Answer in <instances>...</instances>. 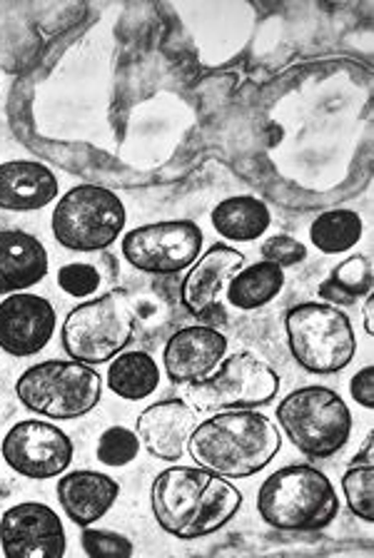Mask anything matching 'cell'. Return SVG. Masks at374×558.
<instances>
[{
  "instance_id": "cell-5",
  "label": "cell",
  "mask_w": 374,
  "mask_h": 558,
  "mask_svg": "<svg viewBox=\"0 0 374 558\" xmlns=\"http://www.w3.org/2000/svg\"><path fill=\"white\" fill-rule=\"evenodd\" d=\"M15 395L31 412L48 418H81L102 399V379L83 362H40L21 374Z\"/></svg>"
},
{
  "instance_id": "cell-11",
  "label": "cell",
  "mask_w": 374,
  "mask_h": 558,
  "mask_svg": "<svg viewBox=\"0 0 374 558\" xmlns=\"http://www.w3.org/2000/svg\"><path fill=\"white\" fill-rule=\"evenodd\" d=\"M3 459L13 471L28 478L60 476L73 461V441L48 422L28 418L15 424L3 439Z\"/></svg>"
},
{
  "instance_id": "cell-19",
  "label": "cell",
  "mask_w": 374,
  "mask_h": 558,
  "mask_svg": "<svg viewBox=\"0 0 374 558\" xmlns=\"http://www.w3.org/2000/svg\"><path fill=\"white\" fill-rule=\"evenodd\" d=\"M58 180L46 165L13 160L0 165V207L13 213H31L53 203Z\"/></svg>"
},
{
  "instance_id": "cell-8",
  "label": "cell",
  "mask_w": 374,
  "mask_h": 558,
  "mask_svg": "<svg viewBox=\"0 0 374 558\" xmlns=\"http://www.w3.org/2000/svg\"><path fill=\"white\" fill-rule=\"evenodd\" d=\"M135 317L125 294L108 292L75 307L63 322V349L75 362L102 364L130 344Z\"/></svg>"
},
{
  "instance_id": "cell-25",
  "label": "cell",
  "mask_w": 374,
  "mask_h": 558,
  "mask_svg": "<svg viewBox=\"0 0 374 558\" xmlns=\"http://www.w3.org/2000/svg\"><path fill=\"white\" fill-rule=\"evenodd\" d=\"M345 499L354 511V517L367 523L374 521V466L372 464H352L342 478Z\"/></svg>"
},
{
  "instance_id": "cell-20",
  "label": "cell",
  "mask_w": 374,
  "mask_h": 558,
  "mask_svg": "<svg viewBox=\"0 0 374 558\" xmlns=\"http://www.w3.org/2000/svg\"><path fill=\"white\" fill-rule=\"evenodd\" d=\"M269 209L263 199L242 195L222 199L213 209V227L222 234L225 240L234 242H252L263 238L269 227Z\"/></svg>"
},
{
  "instance_id": "cell-2",
  "label": "cell",
  "mask_w": 374,
  "mask_h": 558,
  "mask_svg": "<svg viewBox=\"0 0 374 558\" xmlns=\"http://www.w3.org/2000/svg\"><path fill=\"white\" fill-rule=\"evenodd\" d=\"M282 447L280 432L260 412L228 409L200 422L188 439L190 457L213 474L248 478L263 471Z\"/></svg>"
},
{
  "instance_id": "cell-31",
  "label": "cell",
  "mask_w": 374,
  "mask_h": 558,
  "mask_svg": "<svg viewBox=\"0 0 374 558\" xmlns=\"http://www.w3.org/2000/svg\"><path fill=\"white\" fill-rule=\"evenodd\" d=\"M372 312H374V296H367V307H364V329H367V335H374Z\"/></svg>"
},
{
  "instance_id": "cell-1",
  "label": "cell",
  "mask_w": 374,
  "mask_h": 558,
  "mask_svg": "<svg viewBox=\"0 0 374 558\" xmlns=\"http://www.w3.org/2000/svg\"><path fill=\"white\" fill-rule=\"evenodd\" d=\"M150 499L160 529L182 541L215 534L242 506L240 488L203 466L160 471Z\"/></svg>"
},
{
  "instance_id": "cell-4",
  "label": "cell",
  "mask_w": 374,
  "mask_h": 558,
  "mask_svg": "<svg viewBox=\"0 0 374 558\" xmlns=\"http://www.w3.org/2000/svg\"><path fill=\"white\" fill-rule=\"evenodd\" d=\"M287 439L310 459H329L345 447L352 432V414L345 399L329 387H302L277 407Z\"/></svg>"
},
{
  "instance_id": "cell-7",
  "label": "cell",
  "mask_w": 374,
  "mask_h": 558,
  "mask_svg": "<svg viewBox=\"0 0 374 558\" xmlns=\"http://www.w3.org/2000/svg\"><path fill=\"white\" fill-rule=\"evenodd\" d=\"M125 227V205L116 192L100 185H77L58 199L53 234L73 252L110 247Z\"/></svg>"
},
{
  "instance_id": "cell-12",
  "label": "cell",
  "mask_w": 374,
  "mask_h": 558,
  "mask_svg": "<svg viewBox=\"0 0 374 558\" xmlns=\"http://www.w3.org/2000/svg\"><path fill=\"white\" fill-rule=\"evenodd\" d=\"M0 546L8 558H58L65 554V529L46 504H19L0 519Z\"/></svg>"
},
{
  "instance_id": "cell-24",
  "label": "cell",
  "mask_w": 374,
  "mask_h": 558,
  "mask_svg": "<svg viewBox=\"0 0 374 558\" xmlns=\"http://www.w3.org/2000/svg\"><path fill=\"white\" fill-rule=\"evenodd\" d=\"M362 217L352 209H329L322 213L310 227V240L325 255H339L352 250L362 240Z\"/></svg>"
},
{
  "instance_id": "cell-13",
  "label": "cell",
  "mask_w": 374,
  "mask_h": 558,
  "mask_svg": "<svg viewBox=\"0 0 374 558\" xmlns=\"http://www.w3.org/2000/svg\"><path fill=\"white\" fill-rule=\"evenodd\" d=\"M56 310L38 294L15 292L0 302V349L13 356H33L46 349L56 331Z\"/></svg>"
},
{
  "instance_id": "cell-29",
  "label": "cell",
  "mask_w": 374,
  "mask_h": 558,
  "mask_svg": "<svg viewBox=\"0 0 374 558\" xmlns=\"http://www.w3.org/2000/svg\"><path fill=\"white\" fill-rule=\"evenodd\" d=\"M263 259L265 262H273L277 267H294L300 265V262L307 259V247H304L302 242H298L290 234H275V238H269L263 242Z\"/></svg>"
},
{
  "instance_id": "cell-30",
  "label": "cell",
  "mask_w": 374,
  "mask_h": 558,
  "mask_svg": "<svg viewBox=\"0 0 374 558\" xmlns=\"http://www.w3.org/2000/svg\"><path fill=\"white\" fill-rule=\"evenodd\" d=\"M352 399L357 404L372 409L374 407V366H364L362 372H357L350 384Z\"/></svg>"
},
{
  "instance_id": "cell-22",
  "label": "cell",
  "mask_w": 374,
  "mask_h": 558,
  "mask_svg": "<svg viewBox=\"0 0 374 558\" xmlns=\"http://www.w3.org/2000/svg\"><path fill=\"white\" fill-rule=\"evenodd\" d=\"M108 387L120 399L137 401L150 397L160 384V369L150 354L145 352H125L110 362Z\"/></svg>"
},
{
  "instance_id": "cell-23",
  "label": "cell",
  "mask_w": 374,
  "mask_h": 558,
  "mask_svg": "<svg viewBox=\"0 0 374 558\" xmlns=\"http://www.w3.org/2000/svg\"><path fill=\"white\" fill-rule=\"evenodd\" d=\"M372 262L362 255H354L350 259L339 262V265L327 275L325 282L319 284V300L329 304H342V307H350L357 304L362 296H370L372 292Z\"/></svg>"
},
{
  "instance_id": "cell-15",
  "label": "cell",
  "mask_w": 374,
  "mask_h": 558,
  "mask_svg": "<svg viewBox=\"0 0 374 558\" xmlns=\"http://www.w3.org/2000/svg\"><path fill=\"white\" fill-rule=\"evenodd\" d=\"M245 265V255L230 244H215L203 257L193 262L185 282H182V304L190 314L200 319L217 317L222 310L217 307L222 292H228L230 279Z\"/></svg>"
},
{
  "instance_id": "cell-21",
  "label": "cell",
  "mask_w": 374,
  "mask_h": 558,
  "mask_svg": "<svg viewBox=\"0 0 374 558\" xmlns=\"http://www.w3.org/2000/svg\"><path fill=\"white\" fill-rule=\"evenodd\" d=\"M285 269L273 262H255L230 279L228 302L238 310H257L265 307L282 292Z\"/></svg>"
},
{
  "instance_id": "cell-26",
  "label": "cell",
  "mask_w": 374,
  "mask_h": 558,
  "mask_svg": "<svg viewBox=\"0 0 374 558\" xmlns=\"http://www.w3.org/2000/svg\"><path fill=\"white\" fill-rule=\"evenodd\" d=\"M137 451H141V439L125 426H110L100 434L98 459L106 466H125L137 457Z\"/></svg>"
},
{
  "instance_id": "cell-14",
  "label": "cell",
  "mask_w": 374,
  "mask_h": 558,
  "mask_svg": "<svg viewBox=\"0 0 374 558\" xmlns=\"http://www.w3.org/2000/svg\"><path fill=\"white\" fill-rule=\"evenodd\" d=\"M228 354V337L220 329L193 325L176 331L165 347L162 364L168 379L180 387L210 377Z\"/></svg>"
},
{
  "instance_id": "cell-9",
  "label": "cell",
  "mask_w": 374,
  "mask_h": 558,
  "mask_svg": "<svg viewBox=\"0 0 374 558\" xmlns=\"http://www.w3.org/2000/svg\"><path fill=\"white\" fill-rule=\"evenodd\" d=\"M280 389L273 366L250 352L225 356L210 377L188 384V404L195 412H228L269 404Z\"/></svg>"
},
{
  "instance_id": "cell-6",
  "label": "cell",
  "mask_w": 374,
  "mask_h": 558,
  "mask_svg": "<svg viewBox=\"0 0 374 558\" xmlns=\"http://www.w3.org/2000/svg\"><path fill=\"white\" fill-rule=\"evenodd\" d=\"M285 329L292 356L312 374L342 372L354 360L357 339L352 322L335 304H298L287 312Z\"/></svg>"
},
{
  "instance_id": "cell-10",
  "label": "cell",
  "mask_w": 374,
  "mask_h": 558,
  "mask_svg": "<svg viewBox=\"0 0 374 558\" xmlns=\"http://www.w3.org/2000/svg\"><path fill=\"white\" fill-rule=\"evenodd\" d=\"M203 247V230L190 220L143 225L123 238L125 259L141 272L178 275L193 267Z\"/></svg>"
},
{
  "instance_id": "cell-3",
  "label": "cell",
  "mask_w": 374,
  "mask_h": 558,
  "mask_svg": "<svg viewBox=\"0 0 374 558\" xmlns=\"http://www.w3.org/2000/svg\"><path fill=\"white\" fill-rule=\"evenodd\" d=\"M257 511L280 531H319L337 519L339 499L329 478L315 466H285L265 478Z\"/></svg>"
},
{
  "instance_id": "cell-28",
  "label": "cell",
  "mask_w": 374,
  "mask_h": 558,
  "mask_svg": "<svg viewBox=\"0 0 374 558\" xmlns=\"http://www.w3.org/2000/svg\"><path fill=\"white\" fill-rule=\"evenodd\" d=\"M58 287L71 296H91L98 292L100 287V272L93 265H83V262H73V265L60 267L58 272Z\"/></svg>"
},
{
  "instance_id": "cell-27",
  "label": "cell",
  "mask_w": 374,
  "mask_h": 558,
  "mask_svg": "<svg viewBox=\"0 0 374 558\" xmlns=\"http://www.w3.org/2000/svg\"><path fill=\"white\" fill-rule=\"evenodd\" d=\"M83 548L85 554L93 558L112 556V558H125L133 556V544L116 531H102V529H88L83 531Z\"/></svg>"
},
{
  "instance_id": "cell-17",
  "label": "cell",
  "mask_w": 374,
  "mask_h": 558,
  "mask_svg": "<svg viewBox=\"0 0 374 558\" xmlns=\"http://www.w3.org/2000/svg\"><path fill=\"white\" fill-rule=\"evenodd\" d=\"M120 486L100 471H71L58 482V499L68 519L77 526H91L106 517L116 504Z\"/></svg>"
},
{
  "instance_id": "cell-16",
  "label": "cell",
  "mask_w": 374,
  "mask_h": 558,
  "mask_svg": "<svg viewBox=\"0 0 374 558\" xmlns=\"http://www.w3.org/2000/svg\"><path fill=\"white\" fill-rule=\"evenodd\" d=\"M197 426V412L188 399H165L137 416V439L155 459H182L190 434Z\"/></svg>"
},
{
  "instance_id": "cell-18",
  "label": "cell",
  "mask_w": 374,
  "mask_h": 558,
  "mask_svg": "<svg viewBox=\"0 0 374 558\" xmlns=\"http://www.w3.org/2000/svg\"><path fill=\"white\" fill-rule=\"evenodd\" d=\"M48 275L43 242L21 230L0 232V294L25 292Z\"/></svg>"
}]
</instances>
